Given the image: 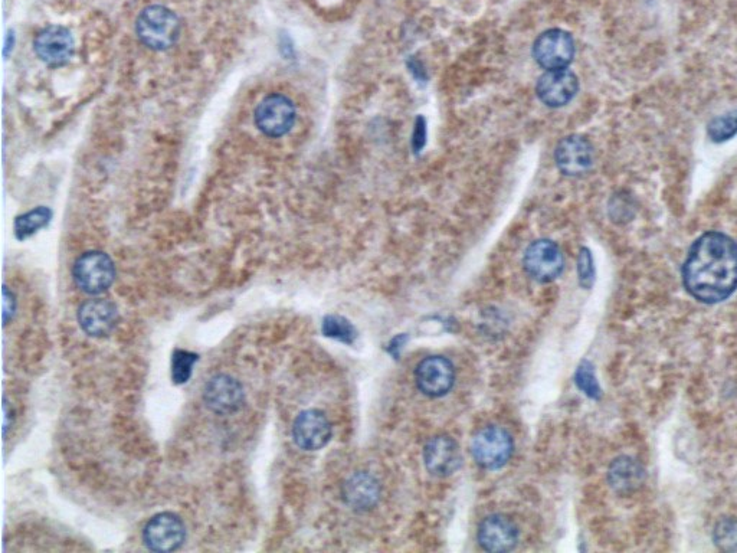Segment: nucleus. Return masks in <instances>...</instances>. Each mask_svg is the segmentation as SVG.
Here are the masks:
<instances>
[{
    "instance_id": "1",
    "label": "nucleus",
    "mask_w": 737,
    "mask_h": 553,
    "mask_svg": "<svg viewBox=\"0 0 737 553\" xmlns=\"http://www.w3.org/2000/svg\"><path fill=\"white\" fill-rule=\"evenodd\" d=\"M683 281L691 296L702 303L729 299L737 289V242L714 231L697 238L683 265Z\"/></svg>"
},
{
    "instance_id": "2",
    "label": "nucleus",
    "mask_w": 737,
    "mask_h": 553,
    "mask_svg": "<svg viewBox=\"0 0 737 553\" xmlns=\"http://www.w3.org/2000/svg\"><path fill=\"white\" fill-rule=\"evenodd\" d=\"M178 15L165 6L155 5L143 9L136 21V34L147 48L166 51L180 37Z\"/></svg>"
},
{
    "instance_id": "3",
    "label": "nucleus",
    "mask_w": 737,
    "mask_h": 553,
    "mask_svg": "<svg viewBox=\"0 0 737 553\" xmlns=\"http://www.w3.org/2000/svg\"><path fill=\"white\" fill-rule=\"evenodd\" d=\"M72 276L78 289L91 296L106 293L116 280V267L103 251H88L77 258Z\"/></svg>"
},
{
    "instance_id": "4",
    "label": "nucleus",
    "mask_w": 737,
    "mask_h": 553,
    "mask_svg": "<svg viewBox=\"0 0 737 553\" xmlns=\"http://www.w3.org/2000/svg\"><path fill=\"white\" fill-rule=\"evenodd\" d=\"M512 435L497 425L481 428L471 441V454L478 466L486 470H499L513 456Z\"/></svg>"
},
{
    "instance_id": "5",
    "label": "nucleus",
    "mask_w": 737,
    "mask_h": 553,
    "mask_svg": "<svg viewBox=\"0 0 737 553\" xmlns=\"http://www.w3.org/2000/svg\"><path fill=\"white\" fill-rule=\"evenodd\" d=\"M296 117V106L284 94H270L255 110V124L258 130L273 139L290 133L296 123Z\"/></svg>"
},
{
    "instance_id": "6",
    "label": "nucleus",
    "mask_w": 737,
    "mask_h": 553,
    "mask_svg": "<svg viewBox=\"0 0 737 553\" xmlns=\"http://www.w3.org/2000/svg\"><path fill=\"white\" fill-rule=\"evenodd\" d=\"M143 541L153 552L178 551L186 541L185 523L175 513H159L144 526Z\"/></svg>"
},
{
    "instance_id": "7",
    "label": "nucleus",
    "mask_w": 737,
    "mask_h": 553,
    "mask_svg": "<svg viewBox=\"0 0 737 553\" xmlns=\"http://www.w3.org/2000/svg\"><path fill=\"white\" fill-rule=\"evenodd\" d=\"M533 57L547 71L566 70L575 57V41L562 29H550L536 39Z\"/></svg>"
},
{
    "instance_id": "8",
    "label": "nucleus",
    "mask_w": 737,
    "mask_h": 553,
    "mask_svg": "<svg viewBox=\"0 0 737 553\" xmlns=\"http://www.w3.org/2000/svg\"><path fill=\"white\" fill-rule=\"evenodd\" d=\"M202 397L206 408L218 415L235 414L245 404L244 386L225 373L212 376L206 382Z\"/></svg>"
},
{
    "instance_id": "9",
    "label": "nucleus",
    "mask_w": 737,
    "mask_h": 553,
    "mask_svg": "<svg viewBox=\"0 0 737 553\" xmlns=\"http://www.w3.org/2000/svg\"><path fill=\"white\" fill-rule=\"evenodd\" d=\"M524 270L530 277L549 283L562 274L565 267L562 251L553 241L539 240L530 244L524 253Z\"/></svg>"
},
{
    "instance_id": "10",
    "label": "nucleus",
    "mask_w": 737,
    "mask_h": 553,
    "mask_svg": "<svg viewBox=\"0 0 737 553\" xmlns=\"http://www.w3.org/2000/svg\"><path fill=\"white\" fill-rule=\"evenodd\" d=\"M415 382L422 394L440 398L451 391L455 382L452 363L444 356H428L415 369Z\"/></svg>"
},
{
    "instance_id": "11",
    "label": "nucleus",
    "mask_w": 737,
    "mask_h": 553,
    "mask_svg": "<svg viewBox=\"0 0 737 553\" xmlns=\"http://www.w3.org/2000/svg\"><path fill=\"white\" fill-rule=\"evenodd\" d=\"M39 60L49 67H61L71 60L75 51L74 37L65 26L51 25L42 29L34 39Z\"/></svg>"
},
{
    "instance_id": "12",
    "label": "nucleus",
    "mask_w": 737,
    "mask_h": 553,
    "mask_svg": "<svg viewBox=\"0 0 737 553\" xmlns=\"http://www.w3.org/2000/svg\"><path fill=\"white\" fill-rule=\"evenodd\" d=\"M77 319L85 335L106 337L110 336L113 330L116 329L120 313L113 301L91 299L81 304Z\"/></svg>"
},
{
    "instance_id": "13",
    "label": "nucleus",
    "mask_w": 737,
    "mask_h": 553,
    "mask_svg": "<svg viewBox=\"0 0 737 553\" xmlns=\"http://www.w3.org/2000/svg\"><path fill=\"white\" fill-rule=\"evenodd\" d=\"M293 438L304 451H317L329 444L332 424L319 409H307L298 414L293 424Z\"/></svg>"
},
{
    "instance_id": "14",
    "label": "nucleus",
    "mask_w": 737,
    "mask_h": 553,
    "mask_svg": "<svg viewBox=\"0 0 737 553\" xmlns=\"http://www.w3.org/2000/svg\"><path fill=\"white\" fill-rule=\"evenodd\" d=\"M594 147L585 137L572 134L560 140L556 147L555 160L565 175L579 176L594 166Z\"/></svg>"
},
{
    "instance_id": "15",
    "label": "nucleus",
    "mask_w": 737,
    "mask_h": 553,
    "mask_svg": "<svg viewBox=\"0 0 737 553\" xmlns=\"http://www.w3.org/2000/svg\"><path fill=\"white\" fill-rule=\"evenodd\" d=\"M579 90L576 75L568 70L547 71L539 78L536 85L537 97L546 106L563 107L571 103Z\"/></svg>"
},
{
    "instance_id": "16",
    "label": "nucleus",
    "mask_w": 737,
    "mask_h": 553,
    "mask_svg": "<svg viewBox=\"0 0 737 553\" xmlns=\"http://www.w3.org/2000/svg\"><path fill=\"white\" fill-rule=\"evenodd\" d=\"M478 543L487 552H509L519 542V530L509 517L491 515L480 523Z\"/></svg>"
},
{
    "instance_id": "17",
    "label": "nucleus",
    "mask_w": 737,
    "mask_h": 553,
    "mask_svg": "<svg viewBox=\"0 0 737 553\" xmlns=\"http://www.w3.org/2000/svg\"><path fill=\"white\" fill-rule=\"evenodd\" d=\"M425 466L429 473L438 477H448L460 469L461 451L458 444L447 435L432 438L424 450Z\"/></svg>"
},
{
    "instance_id": "18",
    "label": "nucleus",
    "mask_w": 737,
    "mask_h": 553,
    "mask_svg": "<svg viewBox=\"0 0 737 553\" xmlns=\"http://www.w3.org/2000/svg\"><path fill=\"white\" fill-rule=\"evenodd\" d=\"M343 499L352 509L368 512L381 500V484L366 471H357L343 484Z\"/></svg>"
},
{
    "instance_id": "19",
    "label": "nucleus",
    "mask_w": 737,
    "mask_h": 553,
    "mask_svg": "<svg viewBox=\"0 0 737 553\" xmlns=\"http://www.w3.org/2000/svg\"><path fill=\"white\" fill-rule=\"evenodd\" d=\"M645 470L634 458L622 456L612 461L608 470V483L615 493L627 496L637 492L644 484Z\"/></svg>"
},
{
    "instance_id": "20",
    "label": "nucleus",
    "mask_w": 737,
    "mask_h": 553,
    "mask_svg": "<svg viewBox=\"0 0 737 553\" xmlns=\"http://www.w3.org/2000/svg\"><path fill=\"white\" fill-rule=\"evenodd\" d=\"M52 212L48 208H36L34 211L26 212L15 221V235L18 240L24 241L36 234L39 229L47 227L51 221Z\"/></svg>"
},
{
    "instance_id": "21",
    "label": "nucleus",
    "mask_w": 737,
    "mask_h": 553,
    "mask_svg": "<svg viewBox=\"0 0 737 553\" xmlns=\"http://www.w3.org/2000/svg\"><path fill=\"white\" fill-rule=\"evenodd\" d=\"M199 361L198 353L176 349L172 355V381L175 385L188 384L192 378L193 366Z\"/></svg>"
},
{
    "instance_id": "22",
    "label": "nucleus",
    "mask_w": 737,
    "mask_h": 553,
    "mask_svg": "<svg viewBox=\"0 0 737 553\" xmlns=\"http://www.w3.org/2000/svg\"><path fill=\"white\" fill-rule=\"evenodd\" d=\"M707 134L714 143H725L737 134V110L710 121Z\"/></svg>"
},
{
    "instance_id": "23",
    "label": "nucleus",
    "mask_w": 737,
    "mask_h": 553,
    "mask_svg": "<svg viewBox=\"0 0 737 553\" xmlns=\"http://www.w3.org/2000/svg\"><path fill=\"white\" fill-rule=\"evenodd\" d=\"M321 330H323L324 336L332 337V339L343 343H353L357 336L352 323L346 320L345 317L340 316H327L323 320Z\"/></svg>"
},
{
    "instance_id": "24",
    "label": "nucleus",
    "mask_w": 737,
    "mask_h": 553,
    "mask_svg": "<svg viewBox=\"0 0 737 553\" xmlns=\"http://www.w3.org/2000/svg\"><path fill=\"white\" fill-rule=\"evenodd\" d=\"M576 385L581 389L586 397L592 399L601 398V386L596 381L594 366L591 362L585 361L581 363L575 376Z\"/></svg>"
},
{
    "instance_id": "25",
    "label": "nucleus",
    "mask_w": 737,
    "mask_h": 553,
    "mask_svg": "<svg viewBox=\"0 0 737 553\" xmlns=\"http://www.w3.org/2000/svg\"><path fill=\"white\" fill-rule=\"evenodd\" d=\"M714 541L726 551H737V522L727 519L720 522L714 530Z\"/></svg>"
},
{
    "instance_id": "26",
    "label": "nucleus",
    "mask_w": 737,
    "mask_h": 553,
    "mask_svg": "<svg viewBox=\"0 0 737 553\" xmlns=\"http://www.w3.org/2000/svg\"><path fill=\"white\" fill-rule=\"evenodd\" d=\"M578 276L579 283L585 289H591L595 283V265L591 251L588 248H582L578 258Z\"/></svg>"
},
{
    "instance_id": "27",
    "label": "nucleus",
    "mask_w": 737,
    "mask_h": 553,
    "mask_svg": "<svg viewBox=\"0 0 737 553\" xmlns=\"http://www.w3.org/2000/svg\"><path fill=\"white\" fill-rule=\"evenodd\" d=\"M3 325L8 326L9 322H12L13 317H15L16 313V307H18V301H16V296L13 294L12 290H9V287H3Z\"/></svg>"
},
{
    "instance_id": "28",
    "label": "nucleus",
    "mask_w": 737,
    "mask_h": 553,
    "mask_svg": "<svg viewBox=\"0 0 737 553\" xmlns=\"http://www.w3.org/2000/svg\"><path fill=\"white\" fill-rule=\"evenodd\" d=\"M425 143H427V121L424 117L419 116L415 121L414 134H412V147L415 152L419 153L424 149Z\"/></svg>"
},
{
    "instance_id": "29",
    "label": "nucleus",
    "mask_w": 737,
    "mask_h": 553,
    "mask_svg": "<svg viewBox=\"0 0 737 553\" xmlns=\"http://www.w3.org/2000/svg\"><path fill=\"white\" fill-rule=\"evenodd\" d=\"M13 424V411L9 407L8 401L3 402V435L8 437V431L11 430Z\"/></svg>"
}]
</instances>
